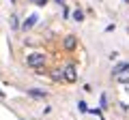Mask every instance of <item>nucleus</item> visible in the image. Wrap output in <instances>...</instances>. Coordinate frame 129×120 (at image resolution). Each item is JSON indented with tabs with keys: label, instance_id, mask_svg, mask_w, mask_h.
I'll return each instance as SVG.
<instances>
[{
	"label": "nucleus",
	"instance_id": "1",
	"mask_svg": "<svg viewBox=\"0 0 129 120\" xmlns=\"http://www.w3.org/2000/svg\"><path fill=\"white\" fill-rule=\"evenodd\" d=\"M28 67H35V69H39V67L45 65V54H41V51H35V54H30L26 58Z\"/></svg>",
	"mask_w": 129,
	"mask_h": 120
},
{
	"label": "nucleus",
	"instance_id": "2",
	"mask_svg": "<svg viewBox=\"0 0 129 120\" xmlns=\"http://www.w3.org/2000/svg\"><path fill=\"white\" fill-rule=\"evenodd\" d=\"M75 79H78V71H75V67L73 65H67V67H64V82L73 84Z\"/></svg>",
	"mask_w": 129,
	"mask_h": 120
},
{
	"label": "nucleus",
	"instance_id": "3",
	"mask_svg": "<svg viewBox=\"0 0 129 120\" xmlns=\"http://www.w3.org/2000/svg\"><path fill=\"white\" fill-rule=\"evenodd\" d=\"M75 45H78V41H75V37H67L64 39V49H75Z\"/></svg>",
	"mask_w": 129,
	"mask_h": 120
},
{
	"label": "nucleus",
	"instance_id": "4",
	"mask_svg": "<svg viewBox=\"0 0 129 120\" xmlns=\"http://www.w3.org/2000/svg\"><path fill=\"white\" fill-rule=\"evenodd\" d=\"M127 69H129L127 62H118V65L114 67V71H112V75H118V73H123V71H127Z\"/></svg>",
	"mask_w": 129,
	"mask_h": 120
},
{
	"label": "nucleus",
	"instance_id": "5",
	"mask_svg": "<svg viewBox=\"0 0 129 120\" xmlns=\"http://www.w3.org/2000/svg\"><path fill=\"white\" fill-rule=\"evenodd\" d=\"M52 77H54L56 82H60V79H64V69H54V71H52Z\"/></svg>",
	"mask_w": 129,
	"mask_h": 120
},
{
	"label": "nucleus",
	"instance_id": "6",
	"mask_svg": "<svg viewBox=\"0 0 129 120\" xmlns=\"http://www.w3.org/2000/svg\"><path fill=\"white\" fill-rule=\"evenodd\" d=\"M28 94H30V97H39V99H45V97H47V92H43V90H37V88L28 90Z\"/></svg>",
	"mask_w": 129,
	"mask_h": 120
},
{
	"label": "nucleus",
	"instance_id": "7",
	"mask_svg": "<svg viewBox=\"0 0 129 120\" xmlns=\"http://www.w3.org/2000/svg\"><path fill=\"white\" fill-rule=\"evenodd\" d=\"M37 17H39V15H30V17L24 22V28H26V30H28V28H32L35 24H37Z\"/></svg>",
	"mask_w": 129,
	"mask_h": 120
},
{
	"label": "nucleus",
	"instance_id": "8",
	"mask_svg": "<svg viewBox=\"0 0 129 120\" xmlns=\"http://www.w3.org/2000/svg\"><path fill=\"white\" fill-rule=\"evenodd\" d=\"M73 19H75V22H82V19H84V13H82V11H75V13H73Z\"/></svg>",
	"mask_w": 129,
	"mask_h": 120
},
{
	"label": "nucleus",
	"instance_id": "9",
	"mask_svg": "<svg viewBox=\"0 0 129 120\" xmlns=\"http://www.w3.org/2000/svg\"><path fill=\"white\" fill-rule=\"evenodd\" d=\"M11 28H17V15H11Z\"/></svg>",
	"mask_w": 129,
	"mask_h": 120
},
{
	"label": "nucleus",
	"instance_id": "10",
	"mask_svg": "<svg viewBox=\"0 0 129 120\" xmlns=\"http://www.w3.org/2000/svg\"><path fill=\"white\" fill-rule=\"evenodd\" d=\"M78 107H80V111H86V109H88V107H86V103H84V101H80V103H78Z\"/></svg>",
	"mask_w": 129,
	"mask_h": 120
},
{
	"label": "nucleus",
	"instance_id": "11",
	"mask_svg": "<svg viewBox=\"0 0 129 120\" xmlns=\"http://www.w3.org/2000/svg\"><path fill=\"white\" fill-rule=\"evenodd\" d=\"M35 2H37L39 7H43V5H45V2H47V0H35Z\"/></svg>",
	"mask_w": 129,
	"mask_h": 120
},
{
	"label": "nucleus",
	"instance_id": "12",
	"mask_svg": "<svg viewBox=\"0 0 129 120\" xmlns=\"http://www.w3.org/2000/svg\"><path fill=\"white\" fill-rule=\"evenodd\" d=\"M56 2H60V5H62V0H56Z\"/></svg>",
	"mask_w": 129,
	"mask_h": 120
}]
</instances>
